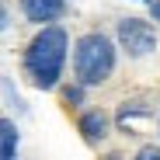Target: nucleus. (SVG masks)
<instances>
[{"label":"nucleus","instance_id":"nucleus-6","mask_svg":"<svg viewBox=\"0 0 160 160\" xmlns=\"http://www.w3.org/2000/svg\"><path fill=\"white\" fill-rule=\"evenodd\" d=\"M0 136H4V157L11 160L14 157V146H18V129H14V122H0Z\"/></svg>","mask_w":160,"mask_h":160},{"label":"nucleus","instance_id":"nucleus-2","mask_svg":"<svg viewBox=\"0 0 160 160\" xmlns=\"http://www.w3.org/2000/svg\"><path fill=\"white\" fill-rule=\"evenodd\" d=\"M73 66H77V77H80V84H101V80H108V73L115 70V49L112 42L91 32L77 42V52H73Z\"/></svg>","mask_w":160,"mask_h":160},{"label":"nucleus","instance_id":"nucleus-8","mask_svg":"<svg viewBox=\"0 0 160 160\" xmlns=\"http://www.w3.org/2000/svg\"><path fill=\"white\" fill-rule=\"evenodd\" d=\"M153 18H157V21H160V4H153Z\"/></svg>","mask_w":160,"mask_h":160},{"label":"nucleus","instance_id":"nucleus-5","mask_svg":"<svg viewBox=\"0 0 160 160\" xmlns=\"http://www.w3.org/2000/svg\"><path fill=\"white\" fill-rule=\"evenodd\" d=\"M80 132H84L87 139H101L104 132H108V118H104L101 112H87L84 118H80Z\"/></svg>","mask_w":160,"mask_h":160},{"label":"nucleus","instance_id":"nucleus-4","mask_svg":"<svg viewBox=\"0 0 160 160\" xmlns=\"http://www.w3.org/2000/svg\"><path fill=\"white\" fill-rule=\"evenodd\" d=\"M24 7V18L35 21V24H45V21H56L63 14V0H21Z\"/></svg>","mask_w":160,"mask_h":160},{"label":"nucleus","instance_id":"nucleus-1","mask_svg":"<svg viewBox=\"0 0 160 160\" xmlns=\"http://www.w3.org/2000/svg\"><path fill=\"white\" fill-rule=\"evenodd\" d=\"M63 59H66V32L45 24V28L28 42L24 70L35 80V87H56V80L63 73Z\"/></svg>","mask_w":160,"mask_h":160},{"label":"nucleus","instance_id":"nucleus-7","mask_svg":"<svg viewBox=\"0 0 160 160\" xmlns=\"http://www.w3.org/2000/svg\"><path fill=\"white\" fill-rule=\"evenodd\" d=\"M139 157H143V160H153V157L160 160V150H157V146H143V150H139Z\"/></svg>","mask_w":160,"mask_h":160},{"label":"nucleus","instance_id":"nucleus-3","mask_svg":"<svg viewBox=\"0 0 160 160\" xmlns=\"http://www.w3.org/2000/svg\"><path fill=\"white\" fill-rule=\"evenodd\" d=\"M118 42H122L125 52H132V56H146V52H153V45H157V35H153V28L146 21L129 18V21L118 24Z\"/></svg>","mask_w":160,"mask_h":160}]
</instances>
